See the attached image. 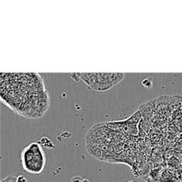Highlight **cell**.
Masks as SVG:
<instances>
[{
    "mask_svg": "<svg viewBox=\"0 0 182 182\" xmlns=\"http://www.w3.org/2000/svg\"><path fill=\"white\" fill-rule=\"evenodd\" d=\"M21 159L24 172L31 175L42 174L46 164V155L38 142H32L26 147Z\"/></svg>",
    "mask_w": 182,
    "mask_h": 182,
    "instance_id": "6da1fadb",
    "label": "cell"
},
{
    "mask_svg": "<svg viewBox=\"0 0 182 182\" xmlns=\"http://www.w3.org/2000/svg\"><path fill=\"white\" fill-rule=\"evenodd\" d=\"M80 79L89 89L104 92L113 87L110 80V73H78Z\"/></svg>",
    "mask_w": 182,
    "mask_h": 182,
    "instance_id": "7a4b0ae2",
    "label": "cell"
},
{
    "mask_svg": "<svg viewBox=\"0 0 182 182\" xmlns=\"http://www.w3.org/2000/svg\"><path fill=\"white\" fill-rule=\"evenodd\" d=\"M124 73H110V80L112 86H115L118 84L124 78Z\"/></svg>",
    "mask_w": 182,
    "mask_h": 182,
    "instance_id": "3957f363",
    "label": "cell"
},
{
    "mask_svg": "<svg viewBox=\"0 0 182 182\" xmlns=\"http://www.w3.org/2000/svg\"><path fill=\"white\" fill-rule=\"evenodd\" d=\"M38 142L42 147H44L48 149H53L55 147V145L53 144V142L51 140H49V138L46 137V136H43Z\"/></svg>",
    "mask_w": 182,
    "mask_h": 182,
    "instance_id": "277c9868",
    "label": "cell"
},
{
    "mask_svg": "<svg viewBox=\"0 0 182 182\" xmlns=\"http://www.w3.org/2000/svg\"><path fill=\"white\" fill-rule=\"evenodd\" d=\"M142 84L144 88H147V89H150V88H152V86H153L152 78L150 77L146 78H144L142 81Z\"/></svg>",
    "mask_w": 182,
    "mask_h": 182,
    "instance_id": "5b68a950",
    "label": "cell"
},
{
    "mask_svg": "<svg viewBox=\"0 0 182 182\" xmlns=\"http://www.w3.org/2000/svg\"><path fill=\"white\" fill-rule=\"evenodd\" d=\"M70 182H89V180L88 179L83 178L82 177L75 176L71 179Z\"/></svg>",
    "mask_w": 182,
    "mask_h": 182,
    "instance_id": "8992f818",
    "label": "cell"
},
{
    "mask_svg": "<svg viewBox=\"0 0 182 182\" xmlns=\"http://www.w3.org/2000/svg\"><path fill=\"white\" fill-rule=\"evenodd\" d=\"M16 182H27V179L25 178L24 177L22 176V175H20L16 178Z\"/></svg>",
    "mask_w": 182,
    "mask_h": 182,
    "instance_id": "52a82bcc",
    "label": "cell"
},
{
    "mask_svg": "<svg viewBox=\"0 0 182 182\" xmlns=\"http://www.w3.org/2000/svg\"><path fill=\"white\" fill-rule=\"evenodd\" d=\"M127 182H135V181H132V180H130V181H128Z\"/></svg>",
    "mask_w": 182,
    "mask_h": 182,
    "instance_id": "ba28073f",
    "label": "cell"
}]
</instances>
